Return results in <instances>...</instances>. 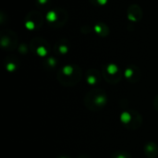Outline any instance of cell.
<instances>
[{"label": "cell", "mask_w": 158, "mask_h": 158, "mask_svg": "<svg viewBox=\"0 0 158 158\" xmlns=\"http://www.w3.org/2000/svg\"><path fill=\"white\" fill-rule=\"evenodd\" d=\"M107 104V95L101 89L90 91L84 97V105L91 111H99Z\"/></svg>", "instance_id": "cell-1"}, {"label": "cell", "mask_w": 158, "mask_h": 158, "mask_svg": "<svg viewBox=\"0 0 158 158\" xmlns=\"http://www.w3.org/2000/svg\"><path fill=\"white\" fill-rule=\"evenodd\" d=\"M81 78V69L76 66H66L57 74L59 82L64 86H73L80 81Z\"/></svg>", "instance_id": "cell-2"}, {"label": "cell", "mask_w": 158, "mask_h": 158, "mask_svg": "<svg viewBox=\"0 0 158 158\" xmlns=\"http://www.w3.org/2000/svg\"><path fill=\"white\" fill-rule=\"evenodd\" d=\"M120 120L129 130H137L142 125V117L135 110L123 112L120 116Z\"/></svg>", "instance_id": "cell-3"}, {"label": "cell", "mask_w": 158, "mask_h": 158, "mask_svg": "<svg viewBox=\"0 0 158 158\" xmlns=\"http://www.w3.org/2000/svg\"><path fill=\"white\" fill-rule=\"evenodd\" d=\"M104 77L106 81L109 83L115 84L118 82L121 79V74L119 69L115 65H109L104 69Z\"/></svg>", "instance_id": "cell-4"}, {"label": "cell", "mask_w": 158, "mask_h": 158, "mask_svg": "<svg viewBox=\"0 0 158 158\" xmlns=\"http://www.w3.org/2000/svg\"><path fill=\"white\" fill-rule=\"evenodd\" d=\"M144 154L147 158H156L158 156V146L155 143H147L144 146Z\"/></svg>", "instance_id": "cell-5"}, {"label": "cell", "mask_w": 158, "mask_h": 158, "mask_svg": "<svg viewBox=\"0 0 158 158\" xmlns=\"http://www.w3.org/2000/svg\"><path fill=\"white\" fill-rule=\"evenodd\" d=\"M125 77L131 82H137L140 80L141 75H140V71L137 69H135L134 67H131V68H129V69H126Z\"/></svg>", "instance_id": "cell-6"}, {"label": "cell", "mask_w": 158, "mask_h": 158, "mask_svg": "<svg viewBox=\"0 0 158 158\" xmlns=\"http://www.w3.org/2000/svg\"><path fill=\"white\" fill-rule=\"evenodd\" d=\"M99 80H100V76L98 74V72L96 71H88V74H87V81L88 83H90L91 85H95L96 83L99 82Z\"/></svg>", "instance_id": "cell-7"}, {"label": "cell", "mask_w": 158, "mask_h": 158, "mask_svg": "<svg viewBox=\"0 0 158 158\" xmlns=\"http://www.w3.org/2000/svg\"><path fill=\"white\" fill-rule=\"evenodd\" d=\"M110 158H132L131 154L127 151H116L111 155Z\"/></svg>", "instance_id": "cell-8"}, {"label": "cell", "mask_w": 158, "mask_h": 158, "mask_svg": "<svg viewBox=\"0 0 158 158\" xmlns=\"http://www.w3.org/2000/svg\"><path fill=\"white\" fill-rule=\"evenodd\" d=\"M154 106H155V108L158 111V94L156 96V98L154 100Z\"/></svg>", "instance_id": "cell-9"}, {"label": "cell", "mask_w": 158, "mask_h": 158, "mask_svg": "<svg viewBox=\"0 0 158 158\" xmlns=\"http://www.w3.org/2000/svg\"><path fill=\"white\" fill-rule=\"evenodd\" d=\"M56 158H71L70 156H58V157Z\"/></svg>", "instance_id": "cell-10"}]
</instances>
